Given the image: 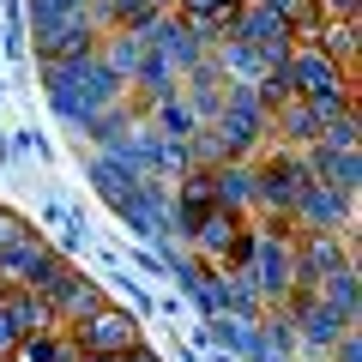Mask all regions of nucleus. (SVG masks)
I'll list each match as a JSON object with an SVG mask.
<instances>
[{
  "mask_svg": "<svg viewBox=\"0 0 362 362\" xmlns=\"http://www.w3.org/2000/svg\"><path fill=\"white\" fill-rule=\"evenodd\" d=\"M284 78H290V97H302V103H308L320 121H332V115H344V109H356V90H350L356 78H350L338 61H326L314 42H296V49H290Z\"/></svg>",
  "mask_w": 362,
  "mask_h": 362,
  "instance_id": "nucleus-1",
  "label": "nucleus"
},
{
  "mask_svg": "<svg viewBox=\"0 0 362 362\" xmlns=\"http://www.w3.org/2000/svg\"><path fill=\"white\" fill-rule=\"evenodd\" d=\"M247 175H254V206L290 218V206H296V194H302V181H308V169H302V151L278 145V151L247 157Z\"/></svg>",
  "mask_w": 362,
  "mask_h": 362,
  "instance_id": "nucleus-2",
  "label": "nucleus"
},
{
  "mask_svg": "<svg viewBox=\"0 0 362 362\" xmlns=\"http://www.w3.org/2000/svg\"><path fill=\"white\" fill-rule=\"evenodd\" d=\"M66 338H73L78 350H90V356H121V350L145 344V338H139V320H133L127 308H115V302H103V308L85 314L78 326H66Z\"/></svg>",
  "mask_w": 362,
  "mask_h": 362,
  "instance_id": "nucleus-3",
  "label": "nucleus"
},
{
  "mask_svg": "<svg viewBox=\"0 0 362 362\" xmlns=\"http://www.w3.org/2000/svg\"><path fill=\"white\" fill-rule=\"evenodd\" d=\"M97 42H103V25L90 18V6H85V13H73V18H54V25L37 30V54H42V61H54V66L90 61V54H97Z\"/></svg>",
  "mask_w": 362,
  "mask_h": 362,
  "instance_id": "nucleus-4",
  "label": "nucleus"
},
{
  "mask_svg": "<svg viewBox=\"0 0 362 362\" xmlns=\"http://www.w3.org/2000/svg\"><path fill=\"white\" fill-rule=\"evenodd\" d=\"M290 223L296 230H344L350 223V194L332 187V181H302L296 206H290Z\"/></svg>",
  "mask_w": 362,
  "mask_h": 362,
  "instance_id": "nucleus-5",
  "label": "nucleus"
},
{
  "mask_svg": "<svg viewBox=\"0 0 362 362\" xmlns=\"http://www.w3.org/2000/svg\"><path fill=\"white\" fill-rule=\"evenodd\" d=\"M103 290L90 284V278H78V272H66L61 284H54V296H49V308H54V326H78L85 314H97L103 308Z\"/></svg>",
  "mask_w": 362,
  "mask_h": 362,
  "instance_id": "nucleus-6",
  "label": "nucleus"
},
{
  "mask_svg": "<svg viewBox=\"0 0 362 362\" xmlns=\"http://www.w3.org/2000/svg\"><path fill=\"white\" fill-rule=\"evenodd\" d=\"M0 314L13 320V332H18V338L54 332V308L37 296V290H0Z\"/></svg>",
  "mask_w": 362,
  "mask_h": 362,
  "instance_id": "nucleus-7",
  "label": "nucleus"
},
{
  "mask_svg": "<svg viewBox=\"0 0 362 362\" xmlns=\"http://www.w3.org/2000/svg\"><path fill=\"white\" fill-rule=\"evenodd\" d=\"M6 362H78V344L66 338V326H54V332H37V338H18L13 356Z\"/></svg>",
  "mask_w": 362,
  "mask_h": 362,
  "instance_id": "nucleus-8",
  "label": "nucleus"
},
{
  "mask_svg": "<svg viewBox=\"0 0 362 362\" xmlns=\"http://www.w3.org/2000/svg\"><path fill=\"white\" fill-rule=\"evenodd\" d=\"M211 194H218L223 211H254V175H247V163H218L211 169Z\"/></svg>",
  "mask_w": 362,
  "mask_h": 362,
  "instance_id": "nucleus-9",
  "label": "nucleus"
},
{
  "mask_svg": "<svg viewBox=\"0 0 362 362\" xmlns=\"http://www.w3.org/2000/svg\"><path fill=\"white\" fill-rule=\"evenodd\" d=\"M13 344H18V332H13V320H6V314H0V362L13 356Z\"/></svg>",
  "mask_w": 362,
  "mask_h": 362,
  "instance_id": "nucleus-10",
  "label": "nucleus"
},
{
  "mask_svg": "<svg viewBox=\"0 0 362 362\" xmlns=\"http://www.w3.org/2000/svg\"><path fill=\"white\" fill-rule=\"evenodd\" d=\"M115 362H157V356H151V350H145V344H133V350H121Z\"/></svg>",
  "mask_w": 362,
  "mask_h": 362,
  "instance_id": "nucleus-11",
  "label": "nucleus"
},
{
  "mask_svg": "<svg viewBox=\"0 0 362 362\" xmlns=\"http://www.w3.org/2000/svg\"><path fill=\"white\" fill-rule=\"evenodd\" d=\"M0 290H6V284H0Z\"/></svg>",
  "mask_w": 362,
  "mask_h": 362,
  "instance_id": "nucleus-12",
  "label": "nucleus"
}]
</instances>
